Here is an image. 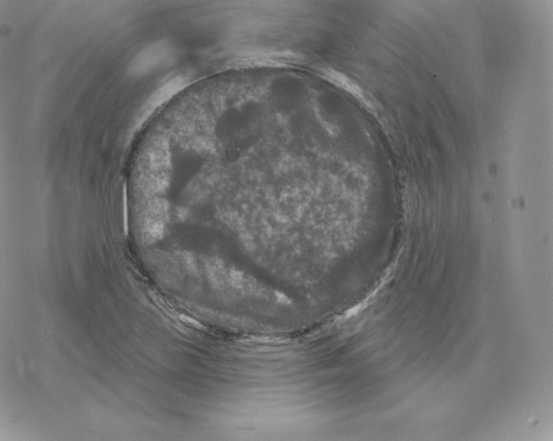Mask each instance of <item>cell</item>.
Instances as JSON below:
<instances>
[{"label": "cell", "mask_w": 553, "mask_h": 441, "mask_svg": "<svg viewBox=\"0 0 553 441\" xmlns=\"http://www.w3.org/2000/svg\"><path fill=\"white\" fill-rule=\"evenodd\" d=\"M167 53V48L163 45L153 46L137 57L133 61L130 71L137 76L152 70L166 58Z\"/></svg>", "instance_id": "obj_1"}, {"label": "cell", "mask_w": 553, "mask_h": 441, "mask_svg": "<svg viewBox=\"0 0 553 441\" xmlns=\"http://www.w3.org/2000/svg\"><path fill=\"white\" fill-rule=\"evenodd\" d=\"M319 74H320L321 78L325 79L326 82L331 83L332 85L337 87L338 89L347 92V93L351 94L353 97L358 99V100H366L362 89L355 82H353L351 78H348L347 76L343 74V73L333 70L331 68H321Z\"/></svg>", "instance_id": "obj_2"}, {"label": "cell", "mask_w": 553, "mask_h": 441, "mask_svg": "<svg viewBox=\"0 0 553 441\" xmlns=\"http://www.w3.org/2000/svg\"><path fill=\"white\" fill-rule=\"evenodd\" d=\"M180 320L185 322L187 324H190L192 326V327L197 328H202V324L199 323L197 321H195L194 319H192L190 317H187L185 316H180Z\"/></svg>", "instance_id": "obj_3"}]
</instances>
